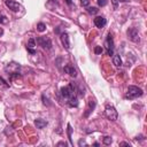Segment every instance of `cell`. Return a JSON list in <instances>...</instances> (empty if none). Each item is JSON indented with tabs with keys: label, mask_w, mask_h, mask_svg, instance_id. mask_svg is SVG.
<instances>
[{
	"label": "cell",
	"mask_w": 147,
	"mask_h": 147,
	"mask_svg": "<svg viewBox=\"0 0 147 147\" xmlns=\"http://www.w3.org/2000/svg\"><path fill=\"white\" fill-rule=\"evenodd\" d=\"M51 1H53V2H55V1H56V0H51Z\"/></svg>",
	"instance_id": "cell-34"
},
{
	"label": "cell",
	"mask_w": 147,
	"mask_h": 147,
	"mask_svg": "<svg viewBox=\"0 0 147 147\" xmlns=\"http://www.w3.org/2000/svg\"><path fill=\"white\" fill-rule=\"evenodd\" d=\"M42 100H44V105H47V106H49V105H51V103L48 102V99H47V98L45 99V95H42Z\"/></svg>",
	"instance_id": "cell-26"
},
{
	"label": "cell",
	"mask_w": 147,
	"mask_h": 147,
	"mask_svg": "<svg viewBox=\"0 0 147 147\" xmlns=\"http://www.w3.org/2000/svg\"><path fill=\"white\" fill-rule=\"evenodd\" d=\"M86 10H87V13H88V14L94 15V14H96V13H98V10H99V9H98L96 7H87V9H86Z\"/></svg>",
	"instance_id": "cell-18"
},
{
	"label": "cell",
	"mask_w": 147,
	"mask_h": 147,
	"mask_svg": "<svg viewBox=\"0 0 147 147\" xmlns=\"http://www.w3.org/2000/svg\"><path fill=\"white\" fill-rule=\"evenodd\" d=\"M98 5H99L100 7H103V6L107 5V0H98Z\"/></svg>",
	"instance_id": "cell-23"
},
{
	"label": "cell",
	"mask_w": 147,
	"mask_h": 147,
	"mask_svg": "<svg viewBox=\"0 0 147 147\" xmlns=\"http://www.w3.org/2000/svg\"><path fill=\"white\" fill-rule=\"evenodd\" d=\"M113 63L116 67H121L122 65V60H121L119 54H114V56H113Z\"/></svg>",
	"instance_id": "cell-15"
},
{
	"label": "cell",
	"mask_w": 147,
	"mask_h": 147,
	"mask_svg": "<svg viewBox=\"0 0 147 147\" xmlns=\"http://www.w3.org/2000/svg\"><path fill=\"white\" fill-rule=\"evenodd\" d=\"M2 34H3V29H2V28H0V37H1Z\"/></svg>",
	"instance_id": "cell-31"
},
{
	"label": "cell",
	"mask_w": 147,
	"mask_h": 147,
	"mask_svg": "<svg viewBox=\"0 0 147 147\" xmlns=\"http://www.w3.org/2000/svg\"><path fill=\"white\" fill-rule=\"evenodd\" d=\"M0 82H1V83H2V85H5L6 87H8V86H9V84H8V83H6V80H3V78H2V77H0Z\"/></svg>",
	"instance_id": "cell-25"
},
{
	"label": "cell",
	"mask_w": 147,
	"mask_h": 147,
	"mask_svg": "<svg viewBox=\"0 0 147 147\" xmlns=\"http://www.w3.org/2000/svg\"><path fill=\"white\" fill-rule=\"evenodd\" d=\"M5 3H6V6H7L11 11H18V10L22 8V6H21L18 2L14 1V0H6Z\"/></svg>",
	"instance_id": "cell-7"
},
{
	"label": "cell",
	"mask_w": 147,
	"mask_h": 147,
	"mask_svg": "<svg viewBox=\"0 0 147 147\" xmlns=\"http://www.w3.org/2000/svg\"><path fill=\"white\" fill-rule=\"evenodd\" d=\"M127 37H129V39H130L131 41H133V42H138V41L140 40L138 29H136V28H130V29L127 30Z\"/></svg>",
	"instance_id": "cell-6"
},
{
	"label": "cell",
	"mask_w": 147,
	"mask_h": 147,
	"mask_svg": "<svg viewBox=\"0 0 147 147\" xmlns=\"http://www.w3.org/2000/svg\"><path fill=\"white\" fill-rule=\"evenodd\" d=\"M37 30L40 31V32H42V31L46 30V25H45L44 23H38V24H37Z\"/></svg>",
	"instance_id": "cell-19"
},
{
	"label": "cell",
	"mask_w": 147,
	"mask_h": 147,
	"mask_svg": "<svg viewBox=\"0 0 147 147\" xmlns=\"http://www.w3.org/2000/svg\"><path fill=\"white\" fill-rule=\"evenodd\" d=\"M78 144H79V146H82V145H85V146H86V142H85V141H83V140H79V142H78Z\"/></svg>",
	"instance_id": "cell-29"
},
{
	"label": "cell",
	"mask_w": 147,
	"mask_h": 147,
	"mask_svg": "<svg viewBox=\"0 0 147 147\" xmlns=\"http://www.w3.org/2000/svg\"><path fill=\"white\" fill-rule=\"evenodd\" d=\"M106 23L107 22H106V18L103 16H96L94 18V24L96 28H103L106 25Z\"/></svg>",
	"instance_id": "cell-11"
},
{
	"label": "cell",
	"mask_w": 147,
	"mask_h": 147,
	"mask_svg": "<svg viewBox=\"0 0 147 147\" xmlns=\"http://www.w3.org/2000/svg\"><path fill=\"white\" fill-rule=\"evenodd\" d=\"M105 114H106L107 118H108V119H110V121H116V119H117V117H118L117 110H116L111 105H106Z\"/></svg>",
	"instance_id": "cell-3"
},
{
	"label": "cell",
	"mask_w": 147,
	"mask_h": 147,
	"mask_svg": "<svg viewBox=\"0 0 147 147\" xmlns=\"http://www.w3.org/2000/svg\"><path fill=\"white\" fill-rule=\"evenodd\" d=\"M34 125L37 126V129H42V127H45L47 125V121H45L42 118H37L34 121Z\"/></svg>",
	"instance_id": "cell-14"
},
{
	"label": "cell",
	"mask_w": 147,
	"mask_h": 147,
	"mask_svg": "<svg viewBox=\"0 0 147 147\" xmlns=\"http://www.w3.org/2000/svg\"><path fill=\"white\" fill-rule=\"evenodd\" d=\"M61 41H62V45L64 46L65 49H69L70 48V42H69V36L67 32H62L61 33Z\"/></svg>",
	"instance_id": "cell-9"
},
{
	"label": "cell",
	"mask_w": 147,
	"mask_h": 147,
	"mask_svg": "<svg viewBox=\"0 0 147 147\" xmlns=\"http://www.w3.org/2000/svg\"><path fill=\"white\" fill-rule=\"evenodd\" d=\"M80 3H82V6L87 7V6H88V3H90V0H80Z\"/></svg>",
	"instance_id": "cell-24"
},
{
	"label": "cell",
	"mask_w": 147,
	"mask_h": 147,
	"mask_svg": "<svg viewBox=\"0 0 147 147\" xmlns=\"http://www.w3.org/2000/svg\"><path fill=\"white\" fill-rule=\"evenodd\" d=\"M0 23H1V24L8 23V18H7L6 16H3V15H0Z\"/></svg>",
	"instance_id": "cell-20"
},
{
	"label": "cell",
	"mask_w": 147,
	"mask_h": 147,
	"mask_svg": "<svg viewBox=\"0 0 147 147\" xmlns=\"http://www.w3.org/2000/svg\"><path fill=\"white\" fill-rule=\"evenodd\" d=\"M142 93H144V92H142V90H141L140 87H137V86H129L127 92H126V94H125V98L132 100V99H136V98H138V96H141Z\"/></svg>",
	"instance_id": "cell-2"
},
{
	"label": "cell",
	"mask_w": 147,
	"mask_h": 147,
	"mask_svg": "<svg viewBox=\"0 0 147 147\" xmlns=\"http://www.w3.org/2000/svg\"><path fill=\"white\" fill-rule=\"evenodd\" d=\"M75 92H76V87L74 85V83H70L69 85L67 86H63L61 88V95L64 98V99H70L71 96H75Z\"/></svg>",
	"instance_id": "cell-1"
},
{
	"label": "cell",
	"mask_w": 147,
	"mask_h": 147,
	"mask_svg": "<svg viewBox=\"0 0 147 147\" xmlns=\"http://www.w3.org/2000/svg\"><path fill=\"white\" fill-rule=\"evenodd\" d=\"M37 42L44 49H51L52 48V41H51V39L48 37H38L37 38Z\"/></svg>",
	"instance_id": "cell-4"
},
{
	"label": "cell",
	"mask_w": 147,
	"mask_h": 147,
	"mask_svg": "<svg viewBox=\"0 0 147 147\" xmlns=\"http://www.w3.org/2000/svg\"><path fill=\"white\" fill-rule=\"evenodd\" d=\"M68 105L70 107H77L78 106V99L76 98V95L75 96H71L70 99H68Z\"/></svg>",
	"instance_id": "cell-16"
},
{
	"label": "cell",
	"mask_w": 147,
	"mask_h": 147,
	"mask_svg": "<svg viewBox=\"0 0 147 147\" xmlns=\"http://www.w3.org/2000/svg\"><path fill=\"white\" fill-rule=\"evenodd\" d=\"M57 146H64V147H65V146H67V144H65V142H59V144H57Z\"/></svg>",
	"instance_id": "cell-30"
},
{
	"label": "cell",
	"mask_w": 147,
	"mask_h": 147,
	"mask_svg": "<svg viewBox=\"0 0 147 147\" xmlns=\"http://www.w3.org/2000/svg\"><path fill=\"white\" fill-rule=\"evenodd\" d=\"M65 2H67L68 5H71V0H65Z\"/></svg>",
	"instance_id": "cell-32"
},
{
	"label": "cell",
	"mask_w": 147,
	"mask_h": 147,
	"mask_svg": "<svg viewBox=\"0 0 147 147\" xmlns=\"http://www.w3.org/2000/svg\"><path fill=\"white\" fill-rule=\"evenodd\" d=\"M103 144L105 145H110L111 144V138L110 137H105L103 138Z\"/></svg>",
	"instance_id": "cell-21"
},
{
	"label": "cell",
	"mask_w": 147,
	"mask_h": 147,
	"mask_svg": "<svg viewBox=\"0 0 147 147\" xmlns=\"http://www.w3.org/2000/svg\"><path fill=\"white\" fill-rule=\"evenodd\" d=\"M113 3H114V8L116 9L117 8V5H118V0H113Z\"/></svg>",
	"instance_id": "cell-27"
},
{
	"label": "cell",
	"mask_w": 147,
	"mask_h": 147,
	"mask_svg": "<svg viewBox=\"0 0 147 147\" xmlns=\"http://www.w3.org/2000/svg\"><path fill=\"white\" fill-rule=\"evenodd\" d=\"M118 1H123V2H125V1H127V0H118Z\"/></svg>",
	"instance_id": "cell-33"
},
{
	"label": "cell",
	"mask_w": 147,
	"mask_h": 147,
	"mask_svg": "<svg viewBox=\"0 0 147 147\" xmlns=\"http://www.w3.org/2000/svg\"><path fill=\"white\" fill-rule=\"evenodd\" d=\"M105 47H106V51H107L108 55H114V41H113V37H111L110 33L107 36V39H106V42H105Z\"/></svg>",
	"instance_id": "cell-5"
},
{
	"label": "cell",
	"mask_w": 147,
	"mask_h": 147,
	"mask_svg": "<svg viewBox=\"0 0 147 147\" xmlns=\"http://www.w3.org/2000/svg\"><path fill=\"white\" fill-rule=\"evenodd\" d=\"M63 70H64L65 74L70 75L71 77H76V76H77V71H76V69H75L71 64H67V65H64Z\"/></svg>",
	"instance_id": "cell-10"
},
{
	"label": "cell",
	"mask_w": 147,
	"mask_h": 147,
	"mask_svg": "<svg viewBox=\"0 0 147 147\" xmlns=\"http://www.w3.org/2000/svg\"><path fill=\"white\" fill-rule=\"evenodd\" d=\"M94 53H95V54H101V53H102V47H101V46H96V47L94 48Z\"/></svg>",
	"instance_id": "cell-22"
},
{
	"label": "cell",
	"mask_w": 147,
	"mask_h": 147,
	"mask_svg": "<svg viewBox=\"0 0 147 147\" xmlns=\"http://www.w3.org/2000/svg\"><path fill=\"white\" fill-rule=\"evenodd\" d=\"M34 47H36V40H34L33 38H30V39L28 40V44H26V48H28V51H29L31 54H34V53H36V51H34Z\"/></svg>",
	"instance_id": "cell-12"
},
{
	"label": "cell",
	"mask_w": 147,
	"mask_h": 147,
	"mask_svg": "<svg viewBox=\"0 0 147 147\" xmlns=\"http://www.w3.org/2000/svg\"><path fill=\"white\" fill-rule=\"evenodd\" d=\"M18 69H20V64L16 63V62H10L6 65L5 70L8 72V75L10 74H14V72H18Z\"/></svg>",
	"instance_id": "cell-8"
},
{
	"label": "cell",
	"mask_w": 147,
	"mask_h": 147,
	"mask_svg": "<svg viewBox=\"0 0 147 147\" xmlns=\"http://www.w3.org/2000/svg\"><path fill=\"white\" fill-rule=\"evenodd\" d=\"M94 107H95V101L93 100V99H90V101H88V108H87V111L85 113V117H87L92 111H93V109H94Z\"/></svg>",
	"instance_id": "cell-13"
},
{
	"label": "cell",
	"mask_w": 147,
	"mask_h": 147,
	"mask_svg": "<svg viewBox=\"0 0 147 147\" xmlns=\"http://www.w3.org/2000/svg\"><path fill=\"white\" fill-rule=\"evenodd\" d=\"M67 132H68L69 141H70V144H72V139H71V132H72V129H71V125H70V124L67 125Z\"/></svg>",
	"instance_id": "cell-17"
},
{
	"label": "cell",
	"mask_w": 147,
	"mask_h": 147,
	"mask_svg": "<svg viewBox=\"0 0 147 147\" xmlns=\"http://www.w3.org/2000/svg\"><path fill=\"white\" fill-rule=\"evenodd\" d=\"M119 146H129V147H130V144H129V142H121Z\"/></svg>",
	"instance_id": "cell-28"
}]
</instances>
